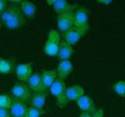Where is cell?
<instances>
[{"label":"cell","instance_id":"obj_30","mask_svg":"<svg viewBox=\"0 0 125 117\" xmlns=\"http://www.w3.org/2000/svg\"><path fill=\"white\" fill-rule=\"evenodd\" d=\"M0 28H1V23H0Z\"/></svg>","mask_w":125,"mask_h":117},{"label":"cell","instance_id":"obj_17","mask_svg":"<svg viewBox=\"0 0 125 117\" xmlns=\"http://www.w3.org/2000/svg\"><path fill=\"white\" fill-rule=\"evenodd\" d=\"M84 95V89L79 85H71L66 88V96L69 101H76Z\"/></svg>","mask_w":125,"mask_h":117},{"label":"cell","instance_id":"obj_8","mask_svg":"<svg viewBox=\"0 0 125 117\" xmlns=\"http://www.w3.org/2000/svg\"><path fill=\"white\" fill-rule=\"evenodd\" d=\"M86 34V32L77 28L75 26H73L67 31L63 33V38L65 41L72 46L78 43Z\"/></svg>","mask_w":125,"mask_h":117},{"label":"cell","instance_id":"obj_18","mask_svg":"<svg viewBox=\"0 0 125 117\" xmlns=\"http://www.w3.org/2000/svg\"><path fill=\"white\" fill-rule=\"evenodd\" d=\"M15 60L13 57L9 58L0 57V74L12 73L15 68Z\"/></svg>","mask_w":125,"mask_h":117},{"label":"cell","instance_id":"obj_4","mask_svg":"<svg viewBox=\"0 0 125 117\" xmlns=\"http://www.w3.org/2000/svg\"><path fill=\"white\" fill-rule=\"evenodd\" d=\"M32 93V91L26 82H16L11 90L12 98L19 100L27 105L29 104Z\"/></svg>","mask_w":125,"mask_h":117},{"label":"cell","instance_id":"obj_6","mask_svg":"<svg viewBox=\"0 0 125 117\" xmlns=\"http://www.w3.org/2000/svg\"><path fill=\"white\" fill-rule=\"evenodd\" d=\"M74 12H67L57 15V25L61 32L64 33L74 26Z\"/></svg>","mask_w":125,"mask_h":117},{"label":"cell","instance_id":"obj_26","mask_svg":"<svg viewBox=\"0 0 125 117\" xmlns=\"http://www.w3.org/2000/svg\"><path fill=\"white\" fill-rule=\"evenodd\" d=\"M78 117H92V115L88 112H81L79 116Z\"/></svg>","mask_w":125,"mask_h":117},{"label":"cell","instance_id":"obj_29","mask_svg":"<svg viewBox=\"0 0 125 117\" xmlns=\"http://www.w3.org/2000/svg\"><path fill=\"white\" fill-rule=\"evenodd\" d=\"M55 0H48L46 1V3L49 5V6H52L54 3Z\"/></svg>","mask_w":125,"mask_h":117},{"label":"cell","instance_id":"obj_28","mask_svg":"<svg viewBox=\"0 0 125 117\" xmlns=\"http://www.w3.org/2000/svg\"><path fill=\"white\" fill-rule=\"evenodd\" d=\"M9 2H11L12 4H13L20 5L21 2V0H16V1H9Z\"/></svg>","mask_w":125,"mask_h":117},{"label":"cell","instance_id":"obj_15","mask_svg":"<svg viewBox=\"0 0 125 117\" xmlns=\"http://www.w3.org/2000/svg\"><path fill=\"white\" fill-rule=\"evenodd\" d=\"M74 51L71 45L65 41L64 40H62L60 44L59 49L57 57L60 61L67 60L69 59L74 53Z\"/></svg>","mask_w":125,"mask_h":117},{"label":"cell","instance_id":"obj_21","mask_svg":"<svg viewBox=\"0 0 125 117\" xmlns=\"http://www.w3.org/2000/svg\"><path fill=\"white\" fill-rule=\"evenodd\" d=\"M112 89L119 96L125 97V81L120 80L116 82L112 86Z\"/></svg>","mask_w":125,"mask_h":117},{"label":"cell","instance_id":"obj_24","mask_svg":"<svg viewBox=\"0 0 125 117\" xmlns=\"http://www.w3.org/2000/svg\"><path fill=\"white\" fill-rule=\"evenodd\" d=\"M0 117H12L9 110L0 108Z\"/></svg>","mask_w":125,"mask_h":117},{"label":"cell","instance_id":"obj_3","mask_svg":"<svg viewBox=\"0 0 125 117\" xmlns=\"http://www.w3.org/2000/svg\"><path fill=\"white\" fill-rule=\"evenodd\" d=\"M61 37L57 30L51 29L43 47V51L47 56L55 57L58 54L61 44Z\"/></svg>","mask_w":125,"mask_h":117},{"label":"cell","instance_id":"obj_9","mask_svg":"<svg viewBox=\"0 0 125 117\" xmlns=\"http://www.w3.org/2000/svg\"><path fill=\"white\" fill-rule=\"evenodd\" d=\"M52 7L55 12L59 15L67 12H75L76 10L79 7V5L78 4H72L68 1L64 0H57L54 1Z\"/></svg>","mask_w":125,"mask_h":117},{"label":"cell","instance_id":"obj_11","mask_svg":"<svg viewBox=\"0 0 125 117\" xmlns=\"http://www.w3.org/2000/svg\"><path fill=\"white\" fill-rule=\"evenodd\" d=\"M27 84L32 92H41L47 91V88L44 86L41 78V74L39 72L32 73L28 79Z\"/></svg>","mask_w":125,"mask_h":117},{"label":"cell","instance_id":"obj_19","mask_svg":"<svg viewBox=\"0 0 125 117\" xmlns=\"http://www.w3.org/2000/svg\"><path fill=\"white\" fill-rule=\"evenodd\" d=\"M41 78L44 86L47 89L49 88L57 78L56 69L43 71L41 73Z\"/></svg>","mask_w":125,"mask_h":117},{"label":"cell","instance_id":"obj_1","mask_svg":"<svg viewBox=\"0 0 125 117\" xmlns=\"http://www.w3.org/2000/svg\"><path fill=\"white\" fill-rule=\"evenodd\" d=\"M2 24L10 29H17L23 27L26 18L21 12L20 5L10 4L0 17Z\"/></svg>","mask_w":125,"mask_h":117},{"label":"cell","instance_id":"obj_27","mask_svg":"<svg viewBox=\"0 0 125 117\" xmlns=\"http://www.w3.org/2000/svg\"><path fill=\"white\" fill-rule=\"evenodd\" d=\"M97 2L101 4H104V5H108L109 4L112 3V1L111 0H104V1H97Z\"/></svg>","mask_w":125,"mask_h":117},{"label":"cell","instance_id":"obj_14","mask_svg":"<svg viewBox=\"0 0 125 117\" xmlns=\"http://www.w3.org/2000/svg\"><path fill=\"white\" fill-rule=\"evenodd\" d=\"M47 96V91H41V92H33L29 104L30 105V106H32L35 108L42 109L45 104Z\"/></svg>","mask_w":125,"mask_h":117},{"label":"cell","instance_id":"obj_10","mask_svg":"<svg viewBox=\"0 0 125 117\" xmlns=\"http://www.w3.org/2000/svg\"><path fill=\"white\" fill-rule=\"evenodd\" d=\"M28 107L26 104L12 97L9 112L12 117H24Z\"/></svg>","mask_w":125,"mask_h":117},{"label":"cell","instance_id":"obj_25","mask_svg":"<svg viewBox=\"0 0 125 117\" xmlns=\"http://www.w3.org/2000/svg\"><path fill=\"white\" fill-rule=\"evenodd\" d=\"M92 117H104V110L103 108L96 110V112L92 115Z\"/></svg>","mask_w":125,"mask_h":117},{"label":"cell","instance_id":"obj_23","mask_svg":"<svg viewBox=\"0 0 125 117\" xmlns=\"http://www.w3.org/2000/svg\"><path fill=\"white\" fill-rule=\"evenodd\" d=\"M7 7V2L5 0H0V17Z\"/></svg>","mask_w":125,"mask_h":117},{"label":"cell","instance_id":"obj_20","mask_svg":"<svg viewBox=\"0 0 125 117\" xmlns=\"http://www.w3.org/2000/svg\"><path fill=\"white\" fill-rule=\"evenodd\" d=\"M46 113V110L43 108H35L32 106H29L28 107L24 117H40Z\"/></svg>","mask_w":125,"mask_h":117},{"label":"cell","instance_id":"obj_7","mask_svg":"<svg viewBox=\"0 0 125 117\" xmlns=\"http://www.w3.org/2000/svg\"><path fill=\"white\" fill-rule=\"evenodd\" d=\"M32 62L21 63L15 67V74L17 78L21 82H27L32 74Z\"/></svg>","mask_w":125,"mask_h":117},{"label":"cell","instance_id":"obj_2","mask_svg":"<svg viewBox=\"0 0 125 117\" xmlns=\"http://www.w3.org/2000/svg\"><path fill=\"white\" fill-rule=\"evenodd\" d=\"M50 92L56 98V105L60 108H63L67 106L70 101L66 96V85L65 81L57 78L51 85Z\"/></svg>","mask_w":125,"mask_h":117},{"label":"cell","instance_id":"obj_16","mask_svg":"<svg viewBox=\"0 0 125 117\" xmlns=\"http://www.w3.org/2000/svg\"><path fill=\"white\" fill-rule=\"evenodd\" d=\"M21 10L26 18L32 20L35 17L36 14L37 8L34 3L29 1L23 0L20 4Z\"/></svg>","mask_w":125,"mask_h":117},{"label":"cell","instance_id":"obj_22","mask_svg":"<svg viewBox=\"0 0 125 117\" xmlns=\"http://www.w3.org/2000/svg\"><path fill=\"white\" fill-rule=\"evenodd\" d=\"M12 103V98L6 94L0 95V108L9 110Z\"/></svg>","mask_w":125,"mask_h":117},{"label":"cell","instance_id":"obj_5","mask_svg":"<svg viewBox=\"0 0 125 117\" xmlns=\"http://www.w3.org/2000/svg\"><path fill=\"white\" fill-rule=\"evenodd\" d=\"M74 26L87 33L89 29V10L83 6H79L74 12Z\"/></svg>","mask_w":125,"mask_h":117},{"label":"cell","instance_id":"obj_12","mask_svg":"<svg viewBox=\"0 0 125 117\" xmlns=\"http://www.w3.org/2000/svg\"><path fill=\"white\" fill-rule=\"evenodd\" d=\"M76 102L81 112H88L93 115L97 110L94 101L88 96L84 95Z\"/></svg>","mask_w":125,"mask_h":117},{"label":"cell","instance_id":"obj_13","mask_svg":"<svg viewBox=\"0 0 125 117\" xmlns=\"http://www.w3.org/2000/svg\"><path fill=\"white\" fill-rule=\"evenodd\" d=\"M73 68V65L69 60L60 61L56 68L57 78L64 80L71 74Z\"/></svg>","mask_w":125,"mask_h":117}]
</instances>
